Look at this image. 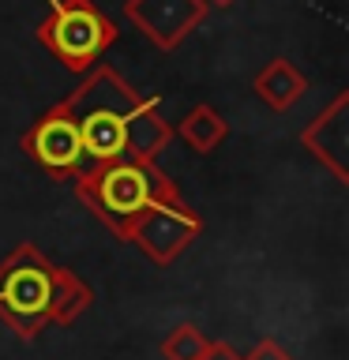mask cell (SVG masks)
Here are the masks:
<instances>
[{"label":"cell","instance_id":"1","mask_svg":"<svg viewBox=\"0 0 349 360\" xmlns=\"http://www.w3.org/2000/svg\"><path fill=\"white\" fill-rule=\"evenodd\" d=\"M94 308V289L75 270L23 240L0 259V319L19 342H38L49 326H72Z\"/></svg>","mask_w":349,"mask_h":360},{"label":"cell","instance_id":"2","mask_svg":"<svg viewBox=\"0 0 349 360\" xmlns=\"http://www.w3.org/2000/svg\"><path fill=\"white\" fill-rule=\"evenodd\" d=\"M79 202L106 225V229L124 240L132 221L162 199H180L177 180L162 173L158 162H132V158H117V162H87L72 176Z\"/></svg>","mask_w":349,"mask_h":360},{"label":"cell","instance_id":"3","mask_svg":"<svg viewBox=\"0 0 349 360\" xmlns=\"http://www.w3.org/2000/svg\"><path fill=\"white\" fill-rule=\"evenodd\" d=\"M139 90L109 64H94L79 79V86L64 98V109L72 112L75 128L83 135L87 162L124 158V135H128V120L139 109Z\"/></svg>","mask_w":349,"mask_h":360},{"label":"cell","instance_id":"4","mask_svg":"<svg viewBox=\"0 0 349 360\" xmlns=\"http://www.w3.org/2000/svg\"><path fill=\"white\" fill-rule=\"evenodd\" d=\"M117 22L94 0H49V15L38 27V41L68 72L83 75L117 41Z\"/></svg>","mask_w":349,"mask_h":360},{"label":"cell","instance_id":"5","mask_svg":"<svg viewBox=\"0 0 349 360\" xmlns=\"http://www.w3.org/2000/svg\"><path fill=\"white\" fill-rule=\"evenodd\" d=\"M199 233H203V218L184 202V195H180V199L151 202V207L132 221L124 244H135L151 263L169 266L188 252L191 240H199Z\"/></svg>","mask_w":349,"mask_h":360},{"label":"cell","instance_id":"6","mask_svg":"<svg viewBox=\"0 0 349 360\" xmlns=\"http://www.w3.org/2000/svg\"><path fill=\"white\" fill-rule=\"evenodd\" d=\"M19 143H23V150L30 154V162L56 180H72L79 169L87 165L83 135H79L72 112L64 109V101H56L53 109H45L42 117L23 131Z\"/></svg>","mask_w":349,"mask_h":360},{"label":"cell","instance_id":"7","mask_svg":"<svg viewBox=\"0 0 349 360\" xmlns=\"http://www.w3.org/2000/svg\"><path fill=\"white\" fill-rule=\"evenodd\" d=\"M210 15L207 0H124V19L146 34L158 49H177Z\"/></svg>","mask_w":349,"mask_h":360},{"label":"cell","instance_id":"8","mask_svg":"<svg viewBox=\"0 0 349 360\" xmlns=\"http://www.w3.org/2000/svg\"><path fill=\"white\" fill-rule=\"evenodd\" d=\"M300 146L323 169H331L338 184H349V90H342L323 112H315L300 131Z\"/></svg>","mask_w":349,"mask_h":360},{"label":"cell","instance_id":"9","mask_svg":"<svg viewBox=\"0 0 349 360\" xmlns=\"http://www.w3.org/2000/svg\"><path fill=\"white\" fill-rule=\"evenodd\" d=\"M169 143H173V124L162 117L158 98H143L139 109L128 120L124 158H132V162H158V154L169 150Z\"/></svg>","mask_w":349,"mask_h":360},{"label":"cell","instance_id":"10","mask_svg":"<svg viewBox=\"0 0 349 360\" xmlns=\"http://www.w3.org/2000/svg\"><path fill=\"white\" fill-rule=\"evenodd\" d=\"M252 90L274 112H286L308 94V79H304L300 68L289 64L286 56H274V60H267L263 68H259V75L252 79Z\"/></svg>","mask_w":349,"mask_h":360},{"label":"cell","instance_id":"11","mask_svg":"<svg viewBox=\"0 0 349 360\" xmlns=\"http://www.w3.org/2000/svg\"><path fill=\"white\" fill-rule=\"evenodd\" d=\"M173 135H180V139H184L196 154H214L225 143V135H229V124L222 120L218 109L196 105V109L184 112V120L173 128Z\"/></svg>","mask_w":349,"mask_h":360},{"label":"cell","instance_id":"12","mask_svg":"<svg viewBox=\"0 0 349 360\" xmlns=\"http://www.w3.org/2000/svg\"><path fill=\"white\" fill-rule=\"evenodd\" d=\"M210 349V338L199 330L196 323H177L173 330L162 338V356L165 360H199Z\"/></svg>","mask_w":349,"mask_h":360},{"label":"cell","instance_id":"13","mask_svg":"<svg viewBox=\"0 0 349 360\" xmlns=\"http://www.w3.org/2000/svg\"><path fill=\"white\" fill-rule=\"evenodd\" d=\"M241 360H297V356H293L286 345H278L274 338H263V342H255Z\"/></svg>","mask_w":349,"mask_h":360},{"label":"cell","instance_id":"14","mask_svg":"<svg viewBox=\"0 0 349 360\" xmlns=\"http://www.w3.org/2000/svg\"><path fill=\"white\" fill-rule=\"evenodd\" d=\"M199 360H241V353H236L229 342H214V338H210V349Z\"/></svg>","mask_w":349,"mask_h":360},{"label":"cell","instance_id":"15","mask_svg":"<svg viewBox=\"0 0 349 360\" xmlns=\"http://www.w3.org/2000/svg\"><path fill=\"white\" fill-rule=\"evenodd\" d=\"M207 4H218V8H229L233 0H207Z\"/></svg>","mask_w":349,"mask_h":360}]
</instances>
